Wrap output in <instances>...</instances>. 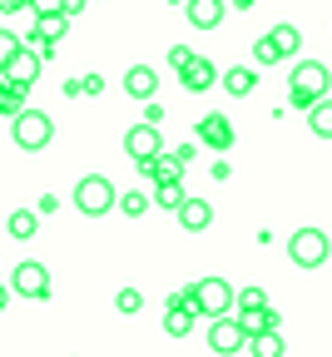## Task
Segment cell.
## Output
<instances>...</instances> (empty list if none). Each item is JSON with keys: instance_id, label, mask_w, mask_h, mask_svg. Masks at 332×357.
<instances>
[{"instance_id": "836d02e7", "label": "cell", "mask_w": 332, "mask_h": 357, "mask_svg": "<svg viewBox=\"0 0 332 357\" xmlns=\"http://www.w3.org/2000/svg\"><path fill=\"white\" fill-rule=\"evenodd\" d=\"M35 208H40V213H55V208H60V199H55V194H40V204H35Z\"/></svg>"}, {"instance_id": "9a60e30c", "label": "cell", "mask_w": 332, "mask_h": 357, "mask_svg": "<svg viewBox=\"0 0 332 357\" xmlns=\"http://www.w3.org/2000/svg\"><path fill=\"white\" fill-rule=\"evenodd\" d=\"M174 213H179V223H183V234H204L209 223H213V204H209V199H183Z\"/></svg>"}, {"instance_id": "4dcf8cb0", "label": "cell", "mask_w": 332, "mask_h": 357, "mask_svg": "<svg viewBox=\"0 0 332 357\" xmlns=\"http://www.w3.org/2000/svg\"><path fill=\"white\" fill-rule=\"evenodd\" d=\"M144 124H164V105L159 100H144Z\"/></svg>"}, {"instance_id": "cb8c5ba5", "label": "cell", "mask_w": 332, "mask_h": 357, "mask_svg": "<svg viewBox=\"0 0 332 357\" xmlns=\"http://www.w3.org/2000/svg\"><path fill=\"white\" fill-rule=\"evenodd\" d=\"M188 194H183V184H179V178H169V184H154V204L159 208H179Z\"/></svg>"}, {"instance_id": "8d00e7d4", "label": "cell", "mask_w": 332, "mask_h": 357, "mask_svg": "<svg viewBox=\"0 0 332 357\" xmlns=\"http://www.w3.org/2000/svg\"><path fill=\"white\" fill-rule=\"evenodd\" d=\"M6 303H10V288H6V283H0V312H6Z\"/></svg>"}, {"instance_id": "5b68a950", "label": "cell", "mask_w": 332, "mask_h": 357, "mask_svg": "<svg viewBox=\"0 0 332 357\" xmlns=\"http://www.w3.org/2000/svg\"><path fill=\"white\" fill-rule=\"evenodd\" d=\"M327 253H332V243H327V234H322V229H298V234H293V243H288V258H293L298 268H322V263H327Z\"/></svg>"}, {"instance_id": "e575fe53", "label": "cell", "mask_w": 332, "mask_h": 357, "mask_svg": "<svg viewBox=\"0 0 332 357\" xmlns=\"http://www.w3.org/2000/svg\"><path fill=\"white\" fill-rule=\"evenodd\" d=\"M183 60H188V45H174V50H169V65H174V70H179V65H183Z\"/></svg>"}, {"instance_id": "7402d4cb", "label": "cell", "mask_w": 332, "mask_h": 357, "mask_svg": "<svg viewBox=\"0 0 332 357\" xmlns=\"http://www.w3.org/2000/svg\"><path fill=\"white\" fill-rule=\"evenodd\" d=\"M218 84L228 89L233 100H243V95H253V84H258V79H253V70H228V75H223Z\"/></svg>"}, {"instance_id": "1f68e13d", "label": "cell", "mask_w": 332, "mask_h": 357, "mask_svg": "<svg viewBox=\"0 0 332 357\" xmlns=\"http://www.w3.org/2000/svg\"><path fill=\"white\" fill-rule=\"evenodd\" d=\"M100 89H105L100 75H84V79H80V95H100Z\"/></svg>"}, {"instance_id": "d590c367", "label": "cell", "mask_w": 332, "mask_h": 357, "mask_svg": "<svg viewBox=\"0 0 332 357\" xmlns=\"http://www.w3.org/2000/svg\"><path fill=\"white\" fill-rule=\"evenodd\" d=\"M80 10H84V0H65V15H70V20H75Z\"/></svg>"}, {"instance_id": "d6986e66", "label": "cell", "mask_w": 332, "mask_h": 357, "mask_svg": "<svg viewBox=\"0 0 332 357\" xmlns=\"http://www.w3.org/2000/svg\"><path fill=\"white\" fill-rule=\"evenodd\" d=\"M25 95H30V84H15V79H6V84H0V114H20L25 109Z\"/></svg>"}, {"instance_id": "ac0fdd59", "label": "cell", "mask_w": 332, "mask_h": 357, "mask_svg": "<svg viewBox=\"0 0 332 357\" xmlns=\"http://www.w3.org/2000/svg\"><path fill=\"white\" fill-rule=\"evenodd\" d=\"M233 318L243 323V333H248V337H253V333H263V328H278V323H282V318H278L273 307H239V312H233Z\"/></svg>"}, {"instance_id": "83f0119b", "label": "cell", "mask_w": 332, "mask_h": 357, "mask_svg": "<svg viewBox=\"0 0 332 357\" xmlns=\"http://www.w3.org/2000/svg\"><path fill=\"white\" fill-rule=\"evenodd\" d=\"M233 307H268V293L263 288H243L239 298H233Z\"/></svg>"}, {"instance_id": "f546056e", "label": "cell", "mask_w": 332, "mask_h": 357, "mask_svg": "<svg viewBox=\"0 0 332 357\" xmlns=\"http://www.w3.org/2000/svg\"><path fill=\"white\" fill-rule=\"evenodd\" d=\"M30 10L35 15H55V10H65V0H30Z\"/></svg>"}, {"instance_id": "ffe728a7", "label": "cell", "mask_w": 332, "mask_h": 357, "mask_svg": "<svg viewBox=\"0 0 332 357\" xmlns=\"http://www.w3.org/2000/svg\"><path fill=\"white\" fill-rule=\"evenodd\" d=\"M65 30H70V15H65V10H55V15H35V35H40V40L55 45V40H65Z\"/></svg>"}, {"instance_id": "f1b7e54d", "label": "cell", "mask_w": 332, "mask_h": 357, "mask_svg": "<svg viewBox=\"0 0 332 357\" xmlns=\"http://www.w3.org/2000/svg\"><path fill=\"white\" fill-rule=\"evenodd\" d=\"M15 50H20V35H10L6 25H0V70H6V60H10Z\"/></svg>"}, {"instance_id": "8fae6325", "label": "cell", "mask_w": 332, "mask_h": 357, "mask_svg": "<svg viewBox=\"0 0 332 357\" xmlns=\"http://www.w3.org/2000/svg\"><path fill=\"white\" fill-rule=\"evenodd\" d=\"M179 79H183V89H188V95H204V89H213V65L204 60V55H188L183 65H179Z\"/></svg>"}, {"instance_id": "e0dca14e", "label": "cell", "mask_w": 332, "mask_h": 357, "mask_svg": "<svg viewBox=\"0 0 332 357\" xmlns=\"http://www.w3.org/2000/svg\"><path fill=\"white\" fill-rule=\"evenodd\" d=\"M35 229H40V208H15V213L6 218V234H10L15 243H30Z\"/></svg>"}, {"instance_id": "7a4b0ae2", "label": "cell", "mask_w": 332, "mask_h": 357, "mask_svg": "<svg viewBox=\"0 0 332 357\" xmlns=\"http://www.w3.org/2000/svg\"><path fill=\"white\" fill-rule=\"evenodd\" d=\"M75 208L84 218H105L114 208V184H110L105 174H84L80 184H75Z\"/></svg>"}, {"instance_id": "8992f818", "label": "cell", "mask_w": 332, "mask_h": 357, "mask_svg": "<svg viewBox=\"0 0 332 357\" xmlns=\"http://www.w3.org/2000/svg\"><path fill=\"white\" fill-rule=\"evenodd\" d=\"M194 303H199V318L233 312V283H228V278H199V283H194Z\"/></svg>"}, {"instance_id": "44dd1931", "label": "cell", "mask_w": 332, "mask_h": 357, "mask_svg": "<svg viewBox=\"0 0 332 357\" xmlns=\"http://www.w3.org/2000/svg\"><path fill=\"white\" fill-rule=\"evenodd\" d=\"M194 318H199L194 307H179V303H169V318H164V333H169V337H183L188 328H194Z\"/></svg>"}, {"instance_id": "d4e9b609", "label": "cell", "mask_w": 332, "mask_h": 357, "mask_svg": "<svg viewBox=\"0 0 332 357\" xmlns=\"http://www.w3.org/2000/svg\"><path fill=\"white\" fill-rule=\"evenodd\" d=\"M258 357H273V352H282V337H278V328H263V333H253V342H248Z\"/></svg>"}, {"instance_id": "5bb4252c", "label": "cell", "mask_w": 332, "mask_h": 357, "mask_svg": "<svg viewBox=\"0 0 332 357\" xmlns=\"http://www.w3.org/2000/svg\"><path fill=\"white\" fill-rule=\"evenodd\" d=\"M199 144H209V149H233V124L223 119V114H204L199 119Z\"/></svg>"}, {"instance_id": "52a82bcc", "label": "cell", "mask_w": 332, "mask_h": 357, "mask_svg": "<svg viewBox=\"0 0 332 357\" xmlns=\"http://www.w3.org/2000/svg\"><path fill=\"white\" fill-rule=\"evenodd\" d=\"M209 347H213V352H239V347H248L243 323L233 318V312H218V318L209 323Z\"/></svg>"}, {"instance_id": "30bf717a", "label": "cell", "mask_w": 332, "mask_h": 357, "mask_svg": "<svg viewBox=\"0 0 332 357\" xmlns=\"http://www.w3.org/2000/svg\"><path fill=\"white\" fill-rule=\"evenodd\" d=\"M134 169H139V178H154V184H169V178H183V159H179V154H164V149H159L154 159H139Z\"/></svg>"}, {"instance_id": "9c48e42d", "label": "cell", "mask_w": 332, "mask_h": 357, "mask_svg": "<svg viewBox=\"0 0 332 357\" xmlns=\"http://www.w3.org/2000/svg\"><path fill=\"white\" fill-rule=\"evenodd\" d=\"M164 149V139H159V124H134L129 134H124V154L139 164V159H154Z\"/></svg>"}, {"instance_id": "ba28073f", "label": "cell", "mask_w": 332, "mask_h": 357, "mask_svg": "<svg viewBox=\"0 0 332 357\" xmlns=\"http://www.w3.org/2000/svg\"><path fill=\"white\" fill-rule=\"evenodd\" d=\"M10 288H15L20 298L45 303V298H50V268H45V263H20L15 278H10Z\"/></svg>"}, {"instance_id": "74e56055", "label": "cell", "mask_w": 332, "mask_h": 357, "mask_svg": "<svg viewBox=\"0 0 332 357\" xmlns=\"http://www.w3.org/2000/svg\"><path fill=\"white\" fill-rule=\"evenodd\" d=\"M233 6H239V10H253V6H258V0H233Z\"/></svg>"}, {"instance_id": "277c9868", "label": "cell", "mask_w": 332, "mask_h": 357, "mask_svg": "<svg viewBox=\"0 0 332 357\" xmlns=\"http://www.w3.org/2000/svg\"><path fill=\"white\" fill-rule=\"evenodd\" d=\"M55 139V119L50 114H45V109H20L15 114V144L25 149V154H35V149H45V144H50Z\"/></svg>"}, {"instance_id": "d6a6232c", "label": "cell", "mask_w": 332, "mask_h": 357, "mask_svg": "<svg viewBox=\"0 0 332 357\" xmlns=\"http://www.w3.org/2000/svg\"><path fill=\"white\" fill-rule=\"evenodd\" d=\"M15 10H30V0H0V15H15Z\"/></svg>"}, {"instance_id": "2e32d148", "label": "cell", "mask_w": 332, "mask_h": 357, "mask_svg": "<svg viewBox=\"0 0 332 357\" xmlns=\"http://www.w3.org/2000/svg\"><path fill=\"white\" fill-rule=\"evenodd\" d=\"M223 0H188V6H183V15H188V25H194V30H218L223 25Z\"/></svg>"}, {"instance_id": "3957f363", "label": "cell", "mask_w": 332, "mask_h": 357, "mask_svg": "<svg viewBox=\"0 0 332 357\" xmlns=\"http://www.w3.org/2000/svg\"><path fill=\"white\" fill-rule=\"evenodd\" d=\"M298 45H303V30H298V25H273V30L253 45V60H258V65L293 60V55H298Z\"/></svg>"}, {"instance_id": "603a6c76", "label": "cell", "mask_w": 332, "mask_h": 357, "mask_svg": "<svg viewBox=\"0 0 332 357\" xmlns=\"http://www.w3.org/2000/svg\"><path fill=\"white\" fill-rule=\"evenodd\" d=\"M308 124H312L317 139H332V100H317V105L308 109Z\"/></svg>"}, {"instance_id": "484cf974", "label": "cell", "mask_w": 332, "mask_h": 357, "mask_svg": "<svg viewBox=\"0 0 332 357\" xmlns=\"http://www.w3.org/2000/svg\"><path fill=\"white\" fill-rule=\"evenodd\" d=\"M114 307L124 312V318H134V312L144 307V293H139V288H119V293H114Z\"/></svg>"}, {"instance_id": "4fadbf2b", "label": "cell", "mask_w": 332, "mask_h": 357, "mask_svg": "<svg viewBox=\"0 0 332 357\" xmlns=\"http://www.w3.org/2000/svg\"><path fill=\"white\" fill-rule=\"evenodd\" d=\"M154 89H159V70H154V65H134V70L124 75V95L139 100V105L154 100Z\"/></svg>"}, {"instance_id": "4316f807", "label": "cell", "mask_w": 332, "mask_h": 357, "mask_svg": "<svg viewBox=\"0 0 332 357\" xmlns=\"http://www.w3.org/2000/svg\"><path fill=\"white\" fill-rule=\"evenodd\" d=\"M119 208H124L129 218H144V213H149V194H139V189H129V194L119 199Z\"/></svg>"}, {"instance_id": "7c38bea8", "label": "cell", "mask_w": 332, "mask_h": 357, "mask_svg": "<svg viewBox=\"0 0 332 357\" xmlns=\"http://www.w3.org/2000/svg\"><path fill=\"white\" fill-rule=\"evenodd\" d=\"M40 65H45V60H40L30 45L20 40V50L6 60V79H15V84H35V79H40Z\"/></svg>"}, {"instance_id": "6da1fadb", "label": "cell", "mask_w": 332, "mask_h": 357, "mask_svg": "<svg viewBox=\"0 0 332 357\" xmlns=\"http://www.w3.org/2000/svg\"><path fill=\"white\" fill-rule=\"evenodd\" d=\"M327 84H332V70L322 60H303L293 70V84H288V105L293 109H312L322 95H327Z\"/></svg>"}, {"instance_id": "f35d334b", "label": "cell", "mask_w": 332, "mask_h": 357, "mask_svg": "<svg viewBox=\"0 0 332 357\" xmlns=\"http://www.w3.org/2000/svg\"><path fill=\"white\" fill-rule=\"evenodd\" d=\"M0 84H6V70H0Z\"/></svg>"}]
</instances>
